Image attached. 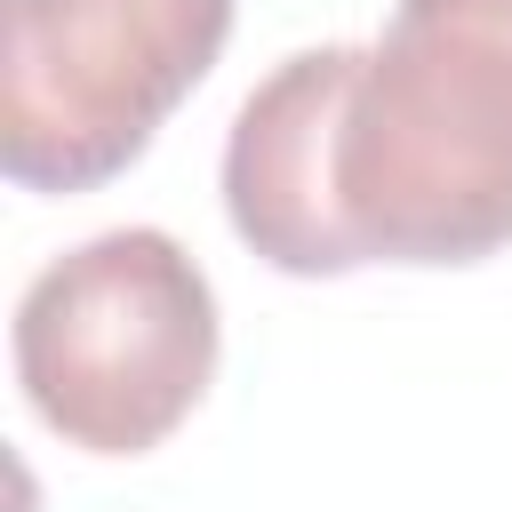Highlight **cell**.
Returning <instances> with one entry per match:
<instances>
[{
	"mask_svg": "<svg viewBox=\"0 0 512 512\" xmlns=\"http://www.w3.org/2000/svg\"><path fill=\"white\" fill-rule=\"evenodd\" d=\"M216 376V288L152 224L96 232L32 272L16 304V384L88 456L160 448Z\"/></svg>",
	"mask_w": 512,
	"mask_h": 512,
	"instance_id": "7a4b0ae2",
	"label": "cell"
},
{
	"mask_svg": "<svg viewBox=\"0 0 512 512\" xmlns=\"http://www.w3.org/2000/svg\"><path fill=\"white\" fill-rule=\"evenodd\" d=\"M232 0H8L0 168L24 192L120 176L224 56Z\"/></svg>",
	"mask_w": 512,
	"mask_h": 512,
	"instance_id": "3957f363",
	"label": "cell"
},
{
	"mask_svg": "<svg viewBox=\"0 0 512 512\" xmlns=\"http://www.w3.org/2000/svg\"><path fill=\"white\" fill-rule=\"evenodd\" d=\"M368 48H304L272 80L248 88L224 136V216L288 280H336L360 272L368 248L344 216V112Z\"/></svg>",
	"mask_w": 512,
	"mask_h": 512,
	"instance_id": "277c9868",
	"label": "cell"
},
{
	"mask_svg": "<svg viewBox=\"0 0 512 512\" xmlns=\"http://www.w3.org/2000/svg\"><path fill=\"white\" fill-rule=\"evenodd\" d=\"M336 176L368 264L512 248V0H400L360 56Z\"/></svg>",
	"mask_w": 512,
	"mask_h": 512,
	"instance_id": "6da1fadb",
	"label": "cell"
}]
</instances>
